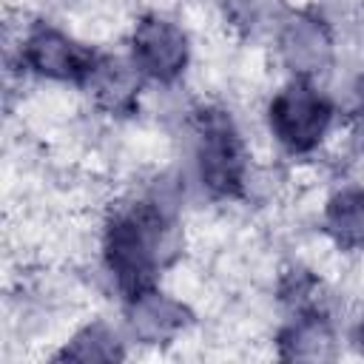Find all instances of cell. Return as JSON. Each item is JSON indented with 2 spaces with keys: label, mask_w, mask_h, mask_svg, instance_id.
Segmentation results:
<instances>
[{
  "label": "cell",
  "mask_w": 364,
  "mask_h": 364,
  "mask_svg": "<svg viewBox=\"0 0 364 364\" xmlns=\"http://www.w3.org/2000/svg\"><path fill=\"white\" fill-rule=\"evenodd\" d=\"M173 222L159 202H131L111 213L102 230L105 267L128 299L148 290L171 253Z\"/></svg>",
  "instance_id": "1"
},
{
  "label": "cell",
  "mask_w": 364,
  "mask_h": 364,
  "mask_svg": "<svg viewBox=\"0 0 364 364\" xmlns=\"http://www.w3.org/2000/svg\"><path fill=\"white\" fill-rule=\"evenodd\" d=\"M196 171L202 188L213 196H236L247 182V154L233 119L219 108H205L196 114Z\"/></svg>",
  "instance_id": "2"
},
{
  "label": "cell",
  "mask_w": 364,
  "mask_h": 364,
  "mask_svg": "<svg viewBox=\"0 0 364 364\" xmlns=\"http://www.w3.org/2000/svg\"><path fill=\"white\" fill-rule=\"evenodd\" d=\"M333 122V105L330 100L310 85V80L296 77L293 82L282 85L270 105H267V125L276 142L287 154H313Z\"/></svg>",
  "instance_id": "3"
},
{
  "label": "cell",
  "mask_w": 364,
  "mask_h": 364,
  "mask_svg": "<svg viewBox=\"0 0 364 364\" xmlns=\"http://www.w3.org/2000/svg\"><path fill=\"white\" fill-rule=\"evenodd\" d=\"M191 57V43L182 26L162 14H145L131 31V60L142 77L173 82L182 77Z\"/></svg>",
  "instance_id": "4"
},
{
  "label": "cell",
  "mask_w": 364,
  "mask_h": 364,
  "mask_svg": "<svg viewBox=\"0 0 364 364\" xmlns=\"http://www.w3.org/2000/svg\"><path fill=\"white\" fill-rule=\"evenodd\" d=\"M20 63L37 77L57 82H82L94 54L48 23H34L20 37Z\"/></svg>",
  "instance_id": "5"
},
{
  "label": "cell",
  "mask_w": 364,
  "mask_h": 364,
  "mask_svg": "<svg viewBox=\"0 0 364 364\" xmlns=\"http://www.w3.org/2000/svg\"><path fill=\"white\" fill-rule=\"evenodd\" d=\"M276 51L282 65L301 80L324 74L333 63V34L327 23L310 11L287 14L276 31Z\"/></svg>",
  "instance_id": "6"
},
{
  "label": "cell",
  "mask_w": 364,
  "mask_h": 364,
  "mask_svg": "<svg viewBox=\"0 0 364 364\" xmlns=\"http://www.w3.org/2000/svg\"><path fill=\"white\" fill-rule=\"evenodd\" d=\"M191 324L188 307L154 287L139 290L128 301V327L142 344H168Z\"/></svg>",
  "instance_id": "7"
},
{
  "label": "cell",
  "mask_w": 364,
  "mask_h": 364,
  "mask_svg": "<svg viewBox=\"0 0 364 364\" xmlns=\"http://www.w3.org/2000/svg\"><path fill=\"white\" fill-rule=\"evenodd\" d=\"M94 102L108 114H131L139 97L142 74L134 60H122L114 54H94V63L82 80Z\"/></svg>",
  "instance_id": "8"
},
{
  "label": "cell",
  "mask_w": 364,
  "mask_h": 364,
  "mask_svg": "<svg viewBox=\"0 0 364 364\" xmlns=\"http://www.w3.org/2000/svg\"><path fill=\"white\" fill-rule=\"evenodd\" d=\"M279 347L282 355L293 361H327L336 355V333L324 316L307 313L284 327Z\"/></svg>",
  "instance_id": "9"
},
{
  "label": "cell",
  "mask_w": 364,
  "mask_h": 364,
  "mask_svg": "<svg viewBox=\"0 0 364 364\" xmlns=\"http://www.w3.org/2000/svg\"><path fill=\"white\" fill-rule=\"evenodd\" d=\"M324 228L338 247H364V188H341L327 199Z\"/></svg>",
  "instance_id": "10"
},
{
  "label": "cell",
  "mask_w": 364,
  "mask_h": 364,
  "mask_svg": "<svg viewBox=\"0 0 364 364\" xmlns=\"http://www.w3.org/2000/svg\"><path fill=\"white\" fill-rule=\"evenodd\" d=\"M219 9L225 23L245 40L279 31L290 14L284 0H219Z\"/></svg>",
  "instance_id": "11"
},
{
  "label": "cell",
  "mask_w": 364,
  "mask_h": 364,
  "mask_svg": "<svg viewBox=\"0 0 364 364\" xmlns=\"http://www.w3.org/2000/svg\"><path fill=\"white\" fill-rule=\"evenodd\" d=\"M122 355L125 350L119 344V336L102 321H91L82 330H77L71 341L57 353V358L65 361H117Z\"/></svg>",
  "instance_id": "12"
},
{
  "label": "cell",
  "mask_w": 364,
  "mask_h": 364,
  "mask_svg": "<svg viewBox=\"0 0 364 364\" xmlns=\"http://www.w3.org/2000/svg\"><path fill=\"white\" fill-rule=\"evenodd\" d=\"M355 341H358V347L364 350V316H361V321H358V327H355Z\"/></svg>",
  "instance_id": "13"
},
{
  "label": "cell",
  "mask_w": 364,
  "mask_h": 364,
  "mask_svg": "<svg viewBox=\"0 0 364 364\" xmlns=\"http://www.w3.org/2000/svg\"><path fill=\"white\" fill-rule=\"evenodd\" d=\"M358 91H361V100H364V74H361V82H358Z\"/></svg>",
  "instance_id": "14"
}]
</instances>
